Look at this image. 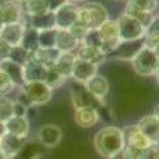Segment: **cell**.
<instances>
[{"instance_id": "obj_35", "label": "cell", "mask_w": 159, "mask_h": 159, "mask_svg": "<svg viewBox=\"0 0 159 159\" xmlns=\"http://www.w3.org/2000/svg\"><path fill=\"white\" fill-rule=\"evenodd\" d=\"M15 88L12 80L0 69V97H7Z\"/></svg>"}, {"instance_id": "obj_40", "label": "cell", "mask_w": 159, "mask_h": 159, "mask_svg": "<svg viewBox=\"0 0 159 159\" xmlns=\"http://www.w3.org/2000/svg\"><path fill=\"white\" fill-rule=\"evenodd\" d=\"M11 48H12L11 46H8V44H7L5 42H3V41H0V63L8 59Z\"/></svg>"}, {"instance_id": "obj_25", "label": "cell", "mask_w": 159, "mask_h": 159, "mask_svg": "<svg viewBox=\"0 0 159 159\" xmlns=\"http://www.w3.org/2000/svg\"><path fill=\"white\" fill-rule=\"evenodd\" d=\"M143 42H145V46L150 48H154L159 43V16H154L153 21L145 29Z\"/></svg>"}, {"instance_id": "obj_24", "label": "cell", "mask_w": 159, "mask_h": 159, "mask_svg": "<svg viewBox=\"0 0 159 159\" xmlns=\"http://www.w3.org/2000/svg\"><path fill=\"white\" fill-rule=\"evenodd\" d=\"M75 59H76V55L73 52H61L54 67L59 70V73L63 77L69 78L72 75V69H73Z\"/></svg>"}, {"instance_id": "obj_14", "label": "cell", "mask_w": 159, "mask_h": 159, "mask_svg": "<svg viewBox=\"0 0 159 159\" xmlns=\"http://www.w3.org/2000/svg\"><path fill=\"white\" fill-rule=\"evenodd\" d=\"M101 115L95 107L91 106H85L80 107L75 111V121L78 127L81 128H91L99 121Z\"/></svg>"}, {"instance_id": "obj_29", "label": "cell", "mask_w": 159, "mask_h": 159, "mask_svg": "<svg viewBox=\"0 0 159 159\" xmlns=\"http://www.w3.org/2000/svg\"><path fill=\"white\" fill-rule=\"evenodd\" d=\"M124 13H127V15H129V16H132L133 18H136L145 29H146L148 26L150 25V22L153 21V18H154V13L136 9V8H133V7H130L129 4H127V8H125Z\"/></svg>"}, {"instance_id": "obj_9", "label": "cell", "mask_w": 159, "mask_h": 159, "mask_svg": "<svg viewBox=\"0 0 159 159\" xmlns=\"http://www.w3.org/2000/svg\"><path fill=\"white\" fill-rule=\"evenodd\" d=\"M123 134H124L125 146H129L138 151L146 149L151 143L149 141V138L138 129L137 125H128V127H125L123 129Z\"/></svg>"}, {"instance_id": "obj_42", "label": "cell", "mask_w": 159, "mask_h": 159, "mask_svg": "<svg viewBox=\"0 0 159 159\" xmlns=\"http://www.w3.org/2000/svg\"><path fill=\"white\" fill-rule=\"evenodd\" d=\"M153 115L158 119V120H159V104H157V107L154 108V112H153Z\"/></svg>"}, {"instance_id": "obj_48", "label": "cell", "mask_w": 159, "mask_h": 159, "mask_svg": "<svg viewBox=\"0 0 159 159\" xmlns=\"http://www.w3.org/2000/svg\"><path fill=\"white\" fill-rule=\"evenodd\" d=\"M2 28H3V25H2V22H0V30H2Z\"/></svg>"}, {"instance_id": "obj_7", "label": "cell", "mask_w": 159, "mask_h": 159, "mask_svg": "<svg viewBox=\"0 0 159 159\" xmlns=\"http://www.w3.org/2000/svg\"><path fill=\"white\" fill-rule=\"evenodd\" d=\"M55 16V25L57 29H69L77 22L78 16V7L73 3H67L60 7L57 11L54 12Z\"/></svg>"}, {"instance_id": "obj_18", "label": "cell", "mask_w": 159, "mask_h": 159, "mask_svg": "<svg viewBox=\"0 0 159 159\" xmlns=\"http://www.w3.org/2000/svg\"><path fill=\"white\" fill-rule=\"evenodd\" d=\"M4 124H5L7 133L15 134V136H18V137H28L29 132H30V123H29L28 116L13 115Z\"/></svg>"}, {"instance_id": "obj_13", "label": "cell", "mask_w": 159, "mask_h": 159, "mask_svg": "<svg viewBox=\"0 0 159 159\" xmlns=\"http://www.w3.org/2000/svg\"><path fill=\"white\" fill-rule=\"evenodd\" d=\"M25 25L22 22L3 25L2 30H0V41L5 42L11 47L20 46L22 41L24 33H25Z\"/></svg>"}, {"instance_id": "obj_36", "label": "cell", "mask_w": 159, "mask_h": 159, "mask_svg": "<svg viewBox=\"0 0 159 159\" xmlns=\"http://www.w3.org/2000/svg\"><path fill=\"white\" fill-rule=\"evenodd\" d=\"M138 159H159V143H150L146 149L141 150Z\"/></svg>"}, {"instance_id": "obj_5", "label": "cell", "mask_w": 159, "mask_h": 159, "mask_svg": "<svg viewBox=\"0 0 159 159\" xmlns=\"http://www.w3.org/2000/svg\"><path fill=\"white\" fill-rule=\"evenodd\" d=\"M52 89H50L43 81H31L25 82L22 85V95L26 99V106L34 104L42 106L51 101L52 98Z\"/></svg>"}, {"instance_id": "obj_3", "label": "cell", "mask_w": 159, "mask_h": 159, "mask_svg": "<svg viewBox=\"0 0 159 159\" xmlns=\"http://www.w3.org/2000/svg\"><path fill=\"white\" fill-rule=\"evenodd\" d=\"M130 63L136 73L143 77L155 76L159 68V61L154 48L146 47V46H143L140 51H137V54L130 59Z\"/></svg>"}, {"instance_id": "obj_6", "label": "cell", "mask_w": 159, "mask_h": 159, "mask_svg": "<svg viewBox=\"0 0 159 159\" xmlns=\"http://www.w3.org/2000/svg\"><path fill=\"white\" fill-rule=\"evenodd\" d=\"M99 41L102 44V51L106 55L114 51L119 44H120V37H119V30H117V25L116 21L108 20L106 21L102 26H99L97 29Z\"/></svg>"}, {"instance_id": "obj_12", "label": "cell", "mask_w": 159, "mask_h": 159, "mask_svg": "<svg viewBox=\"0 0 159 159\" xmlns=\"http://www.w3.org/2000/svg\"><path fill=\"white\" fill-rule=\"evenodd\" d=\"M84 86H85V90L88 91L93 98L97 99V101L101 102V103H102L103 99L107 97L108 91H110L108 80L104 76H101L98 73L95 76H93Z\"/></svg>"}, {"instance_id": "obj_15", "label": "cell", "mask_w": 159, "mask_h": 159, "mask_svg": "<svg viewBox=\"0 0 159 159\" xmlns=\"http://www.w3.org/2000/svg\"><path fill=\"white\" fill-rule=\"evenodd\" d=\"M21 15L22 9L20 4L11 2V0H7L0 4V22L2 25L21 22Z\"/></svg>"}, {"instance_id": "obj_43", "label": "cell", "mask_w": 159, "mask_h": 159, "mask_svg": "<svg viewBox=\"0 0 159 159\" xmlns=\"http://www.w3.org/2000/svg\"><path fill=\"white\" fill-rule=\"evenodd\" d=\"M154 51H155V55H157V59H158V61H159V43L154 47Z\"/></svg>"}, {"instance_id": "obj_31", "label": "cell", "mask_w": 159, "mask_h": 159, "mask_svg": "<svg viewBox=\"0 0 159 159\" xmlns=\"http://www.w3.org/2000/svg\"><path fill=\"white\" fill-rule=\"evenodd\" d=\"M15 115V101L8 97H0V121L5 123Z\"/></svg>"}, {"instance_id": "obj_33", "label": "cell", "mask_w": 159, "mask_h": 159, "mask_svg": "<svg viewBox=\"0 0 159 159\" xmlns=\"http://www.w3.org/2000/svg\"><path fill=\"white\" fill-rule=\"evenodd\" d=\"M8 59L12 61L17 63V64H20V65H24L29 59V52L26 51L22 46H15V47L11 48Z\"/></svg>"}, {"instance_id": "obj_8", "label": "cell", "mask_w": 159, "mask_h": 159, "mask_svg": "<svg viewBox=\"0 0 159 159\" xmlns=\"http://www.w3.org/2000/svg\"><path fill=\"white\" fill-rule=\"evenodd\" d=\"M37 137H38V141L44 148L52 149L60 143L63 138V132H61V128L55 124H44L39 128Z\"/></svg>"}, {"instance_id": "obj_21", "label": "cell", "mask_w": 159, "mask_h": 159, "mask_svg": "<svg viewBox=\"0 0 159 159\" xmlns=\"http://www.w3.org/2000/svg\"><path fill=\"white\" fill-rule=\"evenodd\" d=\"M24 78L25 82H31V81H43L46 76V70L47 68H44L42 64H39L38 61L33 60L31 57L28 59L24 65Z\"/></svg>"}, {"instance_id": "obj_47", "label": "cell", "mask_w": 159, "mask_h": 159, "mask_svg": "<svg viewBox=\"0 0 159 159\" xmlns=\"http://www.w3.org/2000/svg\"><path fill=\"white\" fill-rule=\"evenodd\" d=\"M11 2H15V3H17V4H22L25 0H11Z\"/></svg>"}, {"instance_id": "obj_26", "label": "cell", "mask_w": 159, "mask_h": 159, "mask_svg": "<svg viewBox=\"0 0 159 159\" xmlns=\"http://www.w3.org/2000/svg\"><path fill=\"white\" fill-rule=\"evenodd\" d=\"M70 101H72V104H73L75 110H77L80 107H85V106H91V107H94V104H93L91 102L97 101V99L93 98L85 89L84 90L72 89L70 90ZM99 103H101V102H99Z\"/></svg>"}, {"instance_id": "obj_38", "label": "cell", "mask_w": 159, "mask_h": 159, "mask_svg": "<svg viewBox=\"0 0 159 159\" xmlns=\"http://www.w3.org/2000/svg\"><path fill=\"white\" fill-rule=\"evenodd\" d=\"M68 30L75 35L76 39H78V42H80V43L82 42V39H84V38L86 37V34H88V33L90 31V30H88L86 28H84V26H81V25L77 24V22H76L73 26H70Z\"/></svg>"}, {"instance_id": "obj_22", "label": "cell", "mask_w": 159, "mask_h": 159, "mask_svg": "<svg viewBox=\"0 0 159 159\" xmlns=\"http://www.w3.org/2000/svg\"><path fill=\"white\" fill-rule=\"evenodd\" d=\"M0 69H2L4 73L12 80L13 84L22 88V85L25 84L22 65H20V64H17L15 61L9 60V59H7V60L0 63Z\"/></svg>"}, {"instance_id": "obj_37", "label": "cell", "mask_w": 159, "mask_h": 159, "mask_svg": "<svg viewBox=\"0 0 159 159\" xmlns=\"http://www.w3.org/2000/svg\"><path fill=\"white\" fill-rule=\"evenodd\" d=\"M140 151L136 149H132L129 146H124L117 154H115L111 159H138Z\"/></svg>"}, {"instance_id": "obj_10", "label": "cell", "mask_w": 159, "mask_h": 159, "mask_svg": "<svg viewBox=\"0 0 159 159\" xmlns=\"http://www.w3.org/2000/svg\"><path fill=\"white\" fill-rule=\"evenodd\" d=\"M26 143H28V137H18L11 133H5L0 138V150L13 159L21 153Z\"/></svg>"}, {"instance_id": "obj_23", "label": "cell", "mask_w": 159, "mask_h": 159, "mask_svg": "<svg viewBox=\"0 0 159 159\" xmlns=\"http://www.w3.org/2000/svg\"><path fill=\"white\" fill-rule=\"evenodd\" d=\"M29 26H30V28H33V29L38 30V31L56 28L54 12H48V11H47V12L42 13V15L31 16V17H30V25H29Z\"/></svg>"}, {"instance_id": "obj_30", "label": "cell", "mask_w": 159, "mask_h": 159, "mask_svg": "<svg viewBox=\"0 0 159 159\" xmlns=\"http://www.w3.org/2000/svg\"><path fill=\"white\" fill-rule=\"evenodd\" d=\"M65 80L67 78L63 77L60 73H59V70L55 67H51V68H47V70H46V76H44L43 82L47 85L50 89L55 90V89L64 85Z\"/></svg>"}, {"instance_id": "obj_1", "label": "cell", "mask_w": 159, "mask_h": 159, "mask_svg": "<svg viewBox=\"0 0 159 159\" xmlns=\"http://www.w3.org/2000/svg\"><path fill=\"white\" fill-rule=\"evenodd\" d=\"M124 146L125 142H124L123 129L114 127V125L103 127L94 136V148L97 153L103 158L111 159Z\"/></svg>"}, {"instance_id": "obj_45", "label": "cell", "mask_w": 159, "mask_h": 159, "mask_svg": "<svg viewBox=\"0 0 159 159\" xmlns=\"http://www.w3.org/2000/svg\"><path fill=\"white\" fill-rule=\"evenodd\" d=\"M155 78H157V84H158V86H159V68H158L157 73H155Z\"/></svg>"}, {"instance_id": "obj_28", "label": "cell", "mask_w": 159, "mask_h": 159, "mask_svg": "<svg viewBox=\"0 0 159 159\" xmlns=\"http://www.w3.org/2000/svg\"><path fill=\"white\" fill-rule=\"evenodd\" d=\"M20 7H21L22 12H25L30 17L47 12V3H46V0H25L22 4H20Z\"/></svg>"}, {"instance_id": "obj_2", "label": "cell", "mask_w": 159, "mask_h": 159, "mask_svg": "<svg viewBox=\"0 0 159 159\" xmlns=\"http://www.w3.org/2000/svg\"><path fill=\"white\" fill-rule=\"evenodd\" d=\"M110 20V15L104 5L97 2L86 3L84 7H78L77 24L88 30H97L106 21Z\"/></svg>"}, {"instance_id": "obj_41", "label": "cell", "mask_w": 159, "mask_h": 159, "mask_svg": "<svg viewBox=\"0 0 159 159\" xmlns=\"http://www.w3.org/2000/svg\"><path fill=\"white\" fill-rule=\"evenodd\" d=\"M5 133H7V130H5V124H4L3 121H0V138H2Z\"/></svg>"}, {"instance_id": "obj_17", "label": "cell", "mask_w": 159, "mask_h": 159, "mask_svg": "<svg viewBox=\"0 0 159 159\" xmlns=\"http://www.w3.org/2000/svg\"><path fill=\"white\" fill-rule=\"evenodd\" d=\"M80 46L78 39L68 29H57L56 28V38H55V48L60 52H73Z\"/></svg>"}, {"instance_id": "obj_11", "label": "cell", "mask_w": 159, "mask_h": 159, "mask_svg": "<svg viewBox=\"0 0 159 159\" xmlns=\"http://www.w3.org/2000/svg\"><path fill=\"white\" fill-rule=\"evenodd\" d=\"M97 72H98V65L76 57L75 64H73V69H72L70 78H73L75 81H77L78 84L85 85L93 76L97 75Z\"/></svg>"}, {"instance_id": "obj_4", "label": "cell", "mask_w": 159, "mask_h": 159, "mask_svg": "<svg viewBox=\"0 0 159 159\" xmlns=\"http://www.w3.org/2000/svg\"><path fill=\"white\" fill-rule=\"evenodd\" d=\"M116 25L119 30V37H120V42H133L143 38L145 28L136 18L127 15V13H121L117 17Z\"/></svg>"}, {"instance_id": "obj_34", "label": "cell", "mask_w": 159, "mask_h": 159, "mask_svg": "<svg viewBox=\"0 0 159 159\" xmlns=\"http://www.w3.org/2000/svg\"><path fill=\"white\" fill-rule=\"evenodd\" d=\"M128 4L136 9L154 13L158 8V0H128Z\"/></svg>"}, {"instance_id": "obj_46", "label": "cell", "mask_w": 159, "mask_h": 159, "mask_svg": "<svg viewBox=\"0 0 159 159\" xmlns=\"http://www.w3.org/2000/svg\"><path fill=\"white\" fill-rule=\"evenodd\" d=\"M70 3H84V2H86V0H69Z\"/></svg>"}, {"instance_id": "obj_32", "label": "cell", "mask_w": 159, "mask_h": 159, "mask_svg": "<svg viewBox=\"0 0 159 159\" xmlns=\"http://www.w3.org/2000/svg\"><path fill=\"white\" fill-rule=\"evenodd\" d=\"M56 38V28L39 31V48H54Z\"/></svg>"}, {"instance_id": "obj_16", "label": "cell", "mask_w": 159, "mask_h": 159, "mask_svg": "<svg viewBox=\"0 0 159 159\" xmlns=\"http://www.w3.org/2000/svg\"><path fill=\"white\" fill-rule=\"evenodd\" d=\"M136 125L151 143H159V120L153 114L141 117Z\"/></svg>"}, {"instance_id": "obj_20", "label": "cell", "mask_w": 159, "mask_h": 159, "mask_svg": "<svg viewBox=\"0 0 159 159\" xmlns=\"http://www.w3.org/2000/svg\"><path fill=\"white\" fill-rule=\"evenodd\" d=\"M61 52L54 48H37L35 51H33L29 54V57H31L33 60L38 61L39 64H42L44 68H51L56 64L59 56Z\"/></svg>"}, {"instance_id": "obj_44", "label": "cell", "mask_w": 159, "mask_h": 159, "mask_svg": "<svg viewBox=\"0 0 159 159\" xmlns=\"http://www.w3.org/2000/svg\"><path fill=\"white\" fill-rule=\"evenodd\" d=\"M0 159H11L8 155H5L4 153H3V151L2 150H0Z\"/></svg>"}, {"instance_id": "obj_19", "label": "cell", "mask_w": 159, "mask_h": 159, "mask_svg": "<svg viewBox=\"0 0 159 159\" xmlns=\"http://www.w3.org/2000/svg\"><path fill=\"white\" fill-rule=\"evenodd\" d=\"M75 55L78 59H82V60H86V61L93 63L95 65H99V64L104 63L106 56H107L101 48L93 47V46L81 44V43H80V46L77 47Z\"/></svg>"}, {"instance_id": "obj_27", "label": "cell", "mask_w": 159, "mask_h": 159, "mask_svg": "<svg viewBox=\"0 0 159 159\" xmlns=\"http://www.w3.org/2000/svg\"><path fill=\"white\" fill-rule=\"evenodd\" d=\"M38 41H39V31L29 26V28L25 29L22 41H21V44L20 46H22V47L30 54V52L39 48V42Z\"/></svg>"}, {"instance_id": "obj_39", "label": "cell", "mask_w": 159, "mask_h": 159, "mask_svg": "<svg viewBox=\"0 0 159 159\" xmlns=\"http://www.w3.org/2000/svg\"><path fill=\"white\" fill-rule=\"evenodd\" d=\"M46 3H47V11L48 12H55L60 8V7H63L64 4L69 3V0H46Z\"/></svg>"}]
</instances>
